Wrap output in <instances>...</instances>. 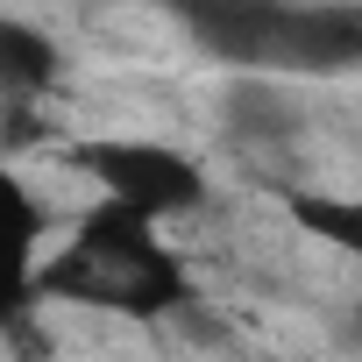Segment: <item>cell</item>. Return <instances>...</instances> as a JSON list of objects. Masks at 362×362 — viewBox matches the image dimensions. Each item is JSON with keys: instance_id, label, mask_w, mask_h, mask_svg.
<instances>
[{"instance_id": "obj_6", "label": "cell", "mask_w": 362, "mask_h": 362, "mask_svg": "<svg viewBox=\"0 0 362 362\" xmlns=\"http://www.w3.org/2000/svg\"><path fill=\"white\" fill-rule=\"evenodd\" d=\"M50 78H57V43L29 22H0V93L36 100Z\"/></svg>"}, {"instance_id": "obj_1", "label": "cell", "mask_w": 362, "mask_h": 362, "mask_svg": "<svg viewBox=\"0 0 362 362\" xmlns=\"http://www.w3.org/2000/svg\"><path fill=\"white\" fill-rule=\"evenodd\" d=\"M36 291L156 320V313H177V305L192 298V277L177 270V256L163 249L156 221H142V214L121 206V199H100V206L78 221V242H71L50 270L36 263Z\"/></svg>"}, {"instance_id": "obj_5", "label": "cell", "mask_w": 362, "mask_h": 362, "mask_svg": "<svg viewBox=\"0 0 362 362\" xmlns=\"http://www.w3.org/2000/svg\"><path fill=\"white\" fill-rule=\"evenodd\" d=\"M355 50H362V15L355 8H291L284 15L277 57L313 64V71H334V64H355Z\"/></svg>"}, {"instance_id": "obj_7", "label": "cell", "mask_w": 362, "mask_h": 362, "mask_svg": "<svg viewBox=\"0 0 362 362\" xmlns=\"http://www.w3.org/2000/svg\"><path fill=\"white\" fill-rule=\"evenodd\" d=\"M291 214H298L305 228H320L334 249H355V242H362V221H355V206H348V199H320V192H298V199H291Z\"/></svg>"}, {"instance_id": "obj_3", "label": "cell", "mask_w": 362, "mask_h": 362, "mask_svg": "<svg viewBox=\"0 0 362 362\" xmlns=\"http://www.w3.org/2000/svg\"><path fill=\"white\" fill-rule=\"evenodd\" d=\"M185 29L228 64H270L284 43V0H177Z\"/></svg>"}, {"instance_id": "obj_4", "label": "cell", "mask_w": 362, "mask_h": 362, "mask_svg": "<svg viewBox=\"0 0 362 362\" xmlns=\"http://www.w3.org/2000/svg\"><path fill=\"white\" fill-rule=\"evenodd\" d=\"M36 242H43V206L15 170H0V320H15L36 298Z\"/></svg>"}, {"instance_id": "obj_2", "label": "cell", "mask_w": 362, "mask_h": 362, "mask_svg": "<svg viewBox=\"0 0 362 362\" xmlns=\"http://www.w3.org/2000/svg\"><path fill=\"white\" fill-rule=\"evenodd\" d=\"M86 170L107 185V199L135 206L142 221H163V214H192L206 199V177L192 156H177L163 142H86L78 149Z\"/></svg>"}]
</instances>
